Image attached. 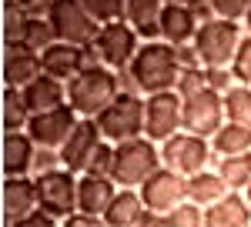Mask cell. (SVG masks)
Returning <instances> with one entry per match:
<instances>
[{
	"label": "cell",
	"mask_w": 251,
	"mask_h": 227,
	"mask_svg": "<svg viewBox=\"0 0 251 227\" xmlns=\"http://www.w3.org/2000/svg\"><path fill=\"white\" fill-rule=\"evenodd\" d=\"M87 7V14L104 27V23H117L127 17V0H80Z\"/></svg>",
	"instance_id": "cell-31"
},
{
	"label": "cell",
	"mask_w": 251,
	"mask_h": 227,
	"mask_svg": "<svg viewBox=\"0 0 251 227\" xmlns=\"http://www.w3.org/2000/svg\"><path fill=\"white\" fill-rule=\"evenodd\" d=\"M30 107H27V100H24V91L17 87H7V94H3V131L14 134V131H27V124H30Z\"/></svg>",
	"instance_id": "cell-28"
},
{
	"label": "cell",
	"mask_w": 251,
	"mask_h": 227,
	"mask_svg": "<svg viewBox=\"0 0 251 227\" xmlns=\"http://www.w3.org/2000/svg\"><path fill=\"white\" fill-rule=\"evenodd\" d=\"M211 3V10H214V17H221V20H245L251 14V0H208Z\"/></svg>",
	"instance_id": "cell-35"
},
{
	"label": "cell",
	"mask_w": 251,
	"mask_h": 227,
	"mask_svg": "<svg viewBox=\"0 0 251 227\" xmlns=\"http://www.w3.org/2000/svg\"><path fill=\"white\" fill-rule=\"evenodd\" d=\"M218 174L228 184V190L245 194L251 187V154H238V157H218Z\"/></svg>",
	"instance_id": "cell-27"
},
{
	"label": "cell",
	"mask_w": 251,
	"mask_h": 227,
	"mask_svg": "<svg viewBox=\"0 0 251 227\" xmlns=\"http://www.w3.org/2000/svg\"><path fill=\"white\" fill-rule=\"evenodd\" d=\"M231 74H234V80H238V84L251 87V34L241 40V47H238V54H234Z\"/></svg>",
	"instance_id": "cell-36"
},
{
	"label": "cell",
	"mask_w": 251,
	"mask_h": 227,
	"mask_svg": "<svg viewBox=\"0 0 251 227\" xmlns=\"http://www.w3.org/2000/svg\"><path fill=\"white\" fill-rule=\"evenodd\" d=\"M3 227H14V224H3Z\"/></svg>",
	"instance_id": "cell-47"
},
{
	"label": "cell",
	"mask_w": 251,
	"mask_h": 227,
	"mask_svg": "<svg viewBox=\"0 0 251 227\" xmlns=\"http://www.w3.org/2000/svg\"><path fill=\"white\" fill-rule=\"evenodd\" d=\"M60 227H64V224H60Z\"/></svg>",
	"instance_id": "cell-48"
},
{
	"label": "cell",
	"mask_w": 251,
	"mask_h": 227,
	"mask_svg": "<svg viewBox=\"0 0 251 227\" xmlns=\"http://www.w3.org/2000/svg\"><path fill=\"white\" fill-rule=\"evenodd\" d=\"M34 184H37V204L44 214H50L60 224L71 214H77V174L60 167V170L34 177Z\"/></svg>",
	"instance_id": "cell-7"
},
{
	"label": "cell",
	"mask_w": 251,
	"mask_h": 227,
	"mask_svg": "<svg viewBox=\"0 0 251 227\" xmlns=\"http://www.w3.org/2000/svg\"><path fill=\"white\" fill-rule=\"evenodd\" d=\"M137 190H141V197H144L148 210H154V214H171L177 204L188 201V181H184L181 174L168 170V167L154 170V174H151Z\"/></svg>",
	"instance_id": "cell-13"
},
{
	"label": "cell",
	"mask_w": 251,
	"mask_h": 227,
	"mask_svg": "<svg viewBox=\"0 0 251 227\" xmlns=\"http://www.w3.org/2000/svg\"><path fill=\"white\" fill-rule=\"evenodd\" d=\"M117 97H121V80L111 67L91 64L74 80H67V104L77 111V117H87V120H97Z\"/></svg>",
	"instance_id": "cell-2"
},
{
	"label": "cell",
	"mask_w": 251,
	"mask_h": 227,
	"mask_svg": "<svg viewBox=\"0 0 251 227\" xmlns=\"http://www.w3.org/2000/svg\"><path fill=\"white\" fill-rule=\"evenodd\" d=\"M117 184L111 177H87V174H80L77 177V210L80 214H97V217H104L107 207H111V201L117 197Z\"/></svg>",
	"instance_id": "cell-19"
},
{
	"label": "cell",
	"mask_w": 251,
	"mask_h": 227,
	"mask_svg": "<svg viewBox=\"0 0 251 227\" xmlns=\"http://www.w3.org/2000/svg\"><path fill=\"white\" fill-rule=\"evenodd\" d=\"M161 167H164L161 147L151 144L148 137L114 144V184L117 187H141Z\"/></svg>",
	"instance_id": "cell-3"
},
{
	"label": "cell",
	"mask_w": 251,
	"mask_h": 227,
	"mask_svg": "<svg viewBox=\"0 0 251 227\" xmlns=\"http://www.w3.org/2000/svg\"><path fill=\"white\" fill-rule=\"evenodd\" d=\"M225 117H228L231 124L251 127V87L234 84L231 91L225 94Z\"/></svg>",
	"instance_id": "cell-30"
},
{
	"label": "cell",
	"mask_w": 251,
	"mask_h": 227,
	"mask_svg": "<svg viewBox=\"0 0 251 227\" xmlns=\"http://www.w3.org/2000/svg\"><path fill=\"white\" fill-rule=\"evenodd\" d=\"M184 131V100L177 91L168 94H154L148 97V107H144V137L151 144H164L171 140L174 134Z\"/></svg>",
	"instance_id": "cell-10"
},
{
	"label": "cell",
	"mask_w": 251,
	"mask_h": 227,
	"mask_svg": "<svg viewBox=\"0 0 251 227\" xmlns=\"http://www.w3.org/2000/svg\"><path fill=\"white\" fill-rule=\"evenodd\" d=\"M94 47H74V44H50L44 54H40V64H44V74L47 77H57V80H74L80 70H87L94 60Z\"/></svg>",
	"instance_id": "cell-15"
},
{
	"label": "cell",
	"mask_w": 251,
	"mask_h": 227,
	"mask_svg": "<svg viewBox=\"0 0 251 227\" xmlns=\"http://www.w3.org/2000/svg\"><path fill=\"white\" fill-rule=\"evenodd\" d=\"M37 77H44V64H40V54L30 50V47H7V60H3V80L7 87H30Z\"/></svg>",
	"instance_id": "cell-18"
},
{
	"label": "cell",
	"mask_w": 251,
	"mask_h": 227,
	"mask_svg": "<svg viewBox=\"0 0 251 227\" xmlns=\"http://www.w3.org/2000/svg\"><path fill=\"white\" fill-rule=\"evenodd\" d=\"M208 157H211V140L194 137V134H188V131L174 134L171 140L161 144V160H164V167L174 170V174H181L184 181L194 177V174H201V170H208Z\"/></svg>",
	"instance_id": "cell-9"
},
{
	"label": "cell",
	"mask_w": 251,
	"mask_h": 227,
	"mask_svg": "<svg viewBox=\"0 0 251 227\" xmlns=\"http://www.w3.org/2000/svg\"><path fill=\"white\" fill-rule=\"evenodd\" d=\"M245 23H248V30H251V14H248V17H245Z\"/></svg>",
	"instance_id": "cell-46"
},
{
	"label": "cell",
	"mask_w": 251,
	"mask_h": 227,
	"mask_svg": "<svg viewBox=\"0 0 251 227\" xmlns=\"http://www.w3.org/2000/svg\"><path fill=\"white\" fill-rule=\"evenodd\" d=\"M137 30L127 23V20H117V23H104L100 27V34L94 40V54L97 60L104 64V67H111V70H131V64H134L137 57Z\"/></svg>",
	"instance_id": "cell-8"
},
{
	"label": "cell",
	"mask_w": 251,
	"mask_h": 227,
	"mask_svg": "<svg viewBox=\"0 0 251 227\" xmlns=\"http://www.w3.org/2000/svg\"><path fill=\"white\" fill-rule=\"evenodd\" d=\"M168 7H188V10H201V7H208V0H164Z\"/></svg>",
	"instance_id": "cell-44"
},
{
	"label": "cell",
	"mask_w": 251,
	"mask_h": 227,
	"mask_svg": "<svg viewBox=\"0 0 251 227\" xmlns=\"http://www.w3.org/2000/svg\"><path fill=\"white\" fill-rule=\"evenodd\" d=\"M64 160H60V151H47V147H37V160H34V177L40 174H50V170H60Z\"/></svg>",
	"instance_id": "cell-39"
},
{
	"label": "cell",
	"mask_w": 251,
	"mask_h": 227,
	"mask_svg": "<svg viewBox=\"0 0 251 227\" xmlns=\"http://www.w3.org/2000/svg\"><path fill=\"white\" fill-rule=\"evenodd\" d=\"M64 227H111L104 217H97V214H71L67 221H64Z\"/></svg>",
	"instance_id": "cell-40"
},
{
	"label": "cell",
	"mask_w": 251,
	"mask_h": 227,
	"mask_svg": "<svg viewBox=\"0 0 251 227\" xmlns=\"http://www.w3.org/2000/svg\"><path fill=\"white\" fill-rule=\"evenodd\" d=\"M34 160H37V144L27 131L3 134V174L7 177H27L34 174Z\"/></svg>",
	"instance_id": "cell-17"
},
{
	"label": "cell",
	"mask_w": 251,
	"mask_h": 227,
	"mask_svg": "<svg viewBox=\"0 0 251 227\" xmlns=\"http://www.w3.org/2000/svg\"><path fill=\"white\" fill-rule=\"evenodd\" d=\"M144 214H148V204H144L141 190L137 187H121L117 197L111 201L107 214H104V221L111 227H137L144 221Z\"/></svg>",
	"instance_id": "cell-23"
},
{
	"label": "cell",
	"mask_w": 251,
	"mask_h": 227,
	"mask_svg": "<svg viewBox=\"0 0 251 227\" xmlns=\"http://www.w3.org/2000/svg\"><path fill=\"white\" fill-rule=\"evenodd\" d=\"M168 227H204V207H198L191 201L177 204L168 214Z\"/></svg>",
	"instance_id": "cell-34"
},
{
	"label": "cell",
	"mask_w": 251,
	"mask_h": 227,
	"mask_svg": "<svg viewBox=\"0 0 251 227\" xmlns=\"http://www.w3.org/2000/svg\"><path fill=\"white\" fill-rule=\"evenodd\" d=\"M211 151L218 157H238V154H251V127L241 124H225L221 131L211 137Z\"/></svg>",
	"instance_id": "cell-26"
},
{
	"label": "cell",
	"mask_w": 251,
	"mask_h": 227,
	"mask_svg": "<svg viewBox=\"0 0 251 227\" xmlns=\"http://www.w3.org/2000/svg\"><path fill=\"white\" fill-rule=\"evenodd\" d=\"M24 100L30 114H47V111H57L67 104V84L57 80V77H37L30 87H24Z\"/></svg>",
	"instance_id": "cell-22"
},
{
	"label": "cell",
	"mask_w": 251,
	"mask_h": 227,
	"mask_svg": "<svg viewBox=\"0 0 251 227\" xmlns=\"http://www.w3.org/2000/svg\"><path fill=\"white\" fill-rule=\"evenodd\" d=\"M245 201H248V207H251V187H248V190H245Z\"/></svg>",
	"instance_id": "cell-45"
},
{
	"label": "cell",
	"mask_w": 251,
	"mask_h": 227,
	"mask_svg": "<svg viewBox=\"0 0 251 227\" xmlns=\"http://www.w3.org/2000/svg\"><path fill=\"white\" fill-rule=\"evenodd\" d=\"M184 100V131L194 134V137H204L211 140L214 134L228 124L225 117V94H218L211 87L198 91L191 97H181Z\"/></svg>",
	"instance_id": "cell-11"
},
{
	"label": "cell",
	"mask_w": 251,
	"mask_h": 227,
	"mask_svg": "<svg viewBox=\"0 0 251 227\" xmlns=\"http://www.w3.org/2000/svg\"><path fill=\"white\" fill-rule=\"evenodd\" d=\"M77 111L71 104H64L57 111H47V114H34L30 124H27V134L34 137L37 147H47V151H60L67 144V137L74 134L77 127Z\"/></svg>",
	"instance_id": "cell-12"
},
{
	"label": "cell",
	"mask_w": 251,
	"mask_h": 227,
	"mask_svg": "<svg viewBox=\"0 0 251 227\" xmlns=\"http://www.w3.org/2000/svg\"><path fill=\"white\" fill-rule=\"evenodd\" d=\"M84 174L87 177H111L114 181V144L111 140H104L94 151V157H91V164H87Z\"/></svg>",
	"instance_id": "cell-33"
},
{
	"label": "cell",
	"mask_w": 251,
	"mask_h": 227,
	"mask_svg": "<svg viewBox=\"0 0 251 227\" xmlns=\"http://www.w3.org/2000/svg\"><path fill=\"white\" fill-rule=\"evenodd\" d=\"M47 20H50V27H54L60 44L94 47L97 34H100V23L87 14V7L80 0H54L50 10H47Z\"/></svg>",
	"instance_id": "cell-6"
},
{
	"label": "cell",
	"mask_w": 251,
	"mask_h": 227,
	"mask_svg": "<svg viewBox=\"0 0 251 227\" xmlns=\"http://www.w3.org/2000/svg\"><path fill=\"white\" fill-rule=\"evenodd\" d=\"M228 194H231V190L221 181L218 170H201V174L188 177V201L198 204V207H211V204H218V201L228 197Z\"/></svg>",
	"instance_id": "cell-25"
},
{
	"label": "cell",
	"mask_w": 251,
	"mask_h": 227,
	"mask_svg": "<svg viewBox=\"0 0 251 227\" xmlns=\"http://www.w3.org/2000/svg\"><path fill=\"white\" fill-rule=\"evenodd\" d=\"M144 107H148V100H141L134 91H121V97L97 117V127L104 134V140L124 144V140L144 137Z\"/></svg>",
	"instance_id": "cell-4"
},
{
	"label": "cell",
	"mask_w": 251,
	"mask_h": 227,
	"mask_svg": "<svg viewBox=\"0 0 251 227\" xmlns=\"http://www.w3.org/2000/svg\"><path fill=\"white\" fill-rule=\"evenodd\" d=\"M208 80H204V67H191V70H181V80H177V94L191 97L198 91H204Z\"/></svg>",
	"instance_id": "cell-37"
},
{
	"label": "cell",
	"mask_w": 251,
	"mask_h": 227,
	"mask_svg": "<svg viewBox=\"0 0 251 227\" xmlns=\"http://www.w3.org/2000/svg\"><path fill=\"white\" fill-rule=\"evenodd\" d=\"M164 0H127V23L137 30V37L148 44L161 37V17H164Z\"/></svg>",
	"instance_id": "cell-24"
},
{
	"label": "cell",
	"mask_w": 251,
	"mask_h": 227,
	"mask_svg": "<svg viewBox=\"0 0 251 227\" xmlns=\"http://www.w3.org/2000/svg\"><path fill=\"white\" fill-rule=\"evenodd\" d=\"M181 60H177V50L164 40H151L137 50L134 64H131V87L141 91V94L154 97V94H168V91H177V80H181Z\"/></svg>",
	"instance_id": "cell-1"
},
{
	"label": "cell",
	"mask_w": 251,
	"mask_h": 227,
	"mask_svg": "<svg viewBox=\"0 0 251 227\" xmlns=\"http://www.w3.org/2000/svg\"><path fill=\"white\" fill-rule=\"evenodd\" d=\"M201 30V17L188 10V7H164V17H161V37L171 47H184V44H194Z\"/></svg>",
	"instance_id": "cell-20"
},
{
	"label": "cell",
	"mask_w": 251,
	"mask_h": 227,
	"mask_svg": "<svg viewBox=\"0 0 251 227\" xmlns=\"http://www.w3.org/2000/svg\"><path fill=\"white\" fill-rule=\"evenodd\" d=\"M104 144V134L97 127V120H87V117H80L74 134L67 137V144L60 147V160H64V170H71V174H84L87 164H91V157L94 151Z\"/></svg>",
	"instance_id": "cell-14"
},
{
	"label": "cell",
	"mask_w": 251,
	"mask_h": 227,
	"mask_svg": "<svg viewBox=\"0 0 251 227\" xmlns=\"http://www.w3.org/2000/svg\"><path fill=\"white\" fill-rule=\"evenodd\" d=\"M204 80H208V87L211 91H218V94H228L234 84V74H231V67H204Z\"/></svg>",
	"instance_id": "cell-38"
},
{
	"label": "cell",
	"mask_w": 251,
	"mask_h": 227,
	"mask_svg": "<svg viewBox=\"0 0 251 227\" xmlns=\"http://www.w3.org/2000/svg\"><path fill=\"white\" fill-rule=\"evenodd\" d=\"M14 227H60V221H54L50 214H44V210H34L30 217H24L20 224H14Z\"/></svg>",
	"instance_id": "cell-41"
},
{
	"label": "cell",
	"mask_w": 251,
	"mask_h": 227,
	"mask_svg": "<svg viewBox=\"0 0 251 227\" xmlns=\"http://www.w3.org/2000/svg\"><path fill=\"white\" fill-rule=\"evenodd\" d=\"M50 44H57V34H54L50 20H47V17H30V23H27V40H24V47H30V50L44 54V50H47Z\"/></svg>",
	"instance_id": "cell-32"
},
{
	"label": "cell",
	"mask_w": 251,
	"mask_h": 227,
	"mask_svg": "<svg viewBox=\"0 0 251 227\" xmlns=\"http://www.w3.org/2000/svg\"><path fill=\"white\" fill-rule=\"evenodd\" d=\"M17 3L30 14V17H47V10H50L54 0H17Z\"/></svg>",
	"instance_id": "cell-42"
},
{
	"label": "cell",
	"mask_w": 251,
	"mask_h": 227,
	"mask_svg": "<svg viewBox=\"0 0 251 227\" xmlns=\"http://www.w3.org/2000/svg\"><path fill=\"white\" fill-rule=\"evenodd\" d=\"M34 210H40L37 184L30 177H7L3 181V224H20Z\"/></svg>",
	"instance_id": "cell-16"
},
{
	"label": "cell",
	"mask_w": 251,
	"mask_h": 227,
	"mask_svg": "<svg viewBox=\"0 0 251 227\" xmlns=\"http://www.w3.org/2000/svg\"><path fill=\"white\" fill-rule=\"evenodd\" d=\"M204 227H251V207L245 194L231 190L218 204L204 207Z\"/></svg>",
	"instance_id": "cell-21"
},
{
	"label": "cell",
	"mask_w": 251,
	"mask_h": 227,
	"mask_svg": "<svg viewBox=\"0 0 251 227\" xmlns=\"http://www.w3.org/2000/svg\"><path fill=\"white\" fill-rule=\"evenodd\" d=\"M241 40L245 37H241L234 20L214 17L208 23H201V30L194 37V50L201 57V67H231Z\"/></svg>",
	"instance_id": "cell-5"
},
{
	"label": "cell",
	"mask_w": 251,
	"mask_h": 227,
	"mask_svg": "<svg viewBox=\"0 0 251 227\" xmlns=\"http://www.w3.org/2000/svg\"><path fill=\"white\" fill-rule=\"evenodd\" d=\"M137 227H168V214H154V210H148L144 221H141Z\"/></svg>",
	"instance_id": "cell-43"
},
{
	"label": "cell",
	"mask_w": 251,
	"mask_h": 227,
	"mask_svg": "<svg viewBox=\"0 0 251 227\" xmlns=\"http://www.w3.org/2000/svg\"><path fill=\"white\" fill-rule=\"evenodd\" d=\"M27 23H30V14L20 7L17 0H7L3 3V40H7V47H24Z\"/></svg>",
	"instance_id": "cell-29"
}]
</instances>
